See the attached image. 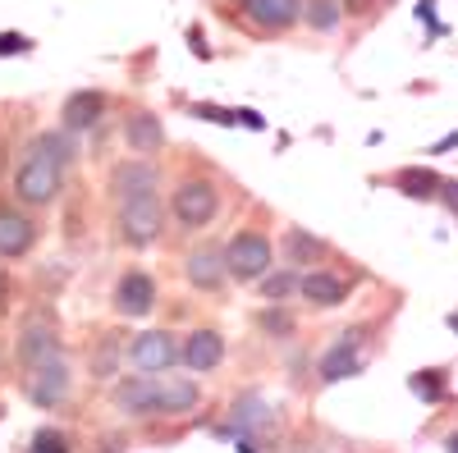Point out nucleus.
<instances>
[{
	"label": "nucleus",
	"mask_w": 458,
	"mask_h": 453,
	"mask_svg": "<svg viewBox=\"0 0 458 453\" xmlns=\"http://www.w3.org/2000/svg\"><path fill=\"white\" fill-rule=\"evenodd\" d=\"M114 224H120V239L129 247H151L161 239L165 230V206L157 193H138V197H124L120 202V215H114Z\"/></svg>",
	"instance_id": "1"
},
{
	"label": "nucleus",
	"mask_w": 458,
	"mask_h": 453,
	"mask_svg": "<svg viewBox=\"0 0 458 453\" xmlns=\"http://www.w3.org/2000/svg\"><path fill=\"white\" fill-rule=\"evenodd\" d=\"M220 252H225V275L229 280L257 284L266 271H271V239H266L261 230H239Z\"/></svg>",
	"instance_id": "2"
},
{
	"label": "nucleus",
	"mask_w": 458,
	"mask_h": 453,
	"mask_svg": "<svg viewBox=\"0 0 458 453\" xmlns=\"http://www.w3.org/2000/svg\"><path fill=\"white\" fill-rule=\"evenodd\" d=\"M60 179H64V170H60L55 161H47L42 151L28 147L23 165L14 170V197H19L23 206H51V202L60 197Z\"/></svg>",
	"instance_id": "3"
},
{
	"label": "nucleus",
	"mask_w": 458,
	"mask_h": 453,
	"mask_svg": "<svg viewBox=\"0 0 458 453\" xmlns=\"http://www.w3.org/2000/svg\"><path fill=\"white\" fill-rule=\"evenodd\" d=\"M216 211H220V193L207 179H183L174 188V197H170V215H174V224H183V230H207V224L216 220Z\"/></svg>",
	"instance_id": "4"
},
{
	"label": "nucleus",
	"mask_w": 458,
	"mask_h": 453,
	"mask_svg": "<svg viewBox=\"0 0 458 453\" xmlns=\"http://www.w3.org/2000/svg\"><path fill=\"white\" fill-rule=\"evenodd\" d=\"M362 339H367V330L353 325V330H344L335 344L326 348V357H321V366H317L326 385H339V381H353V375H362Z\"/></svg>",
	"instance_id": "5"
},
{
	"label": "nucleus",
	"mask_w": 458,
	"mask_h": 453,
	"mask_svg": "<svg viewBox=\"0 0 458 453\" xmlns=\"http://www.w3.org/2000/svg\"><path fill=\"white\" fill-rule=\"evenodd\" d=\"M110 302H114V312H120V316L142 321V316H151V307H157V280H151L147 271H124L120 280H114Z\"/></svg>",
	"instance_id": "6"
},
{
	"label": "nucleus",
	"mask_w": 458,
	"mask_h": 453,
	"mask_svg": "<svg viewBox=\"0 0 458 453\" xmlns=\"http://www.w3.org/2000/svg\"><path fill=\"white\" fill-rule=\"evenodd\" d=\"M129 362H133V371H142V375H161V371H170V366L179 362L174 334H170V330H147V334H138V339H133V348H129Z\"/></svg>",
	"instance_id": "7"
},
{
	"label": "nucleus",
	"mask_w": 458,
	"mask_h": 453,
	"mask_svg": "<svg viewBox=\"0 0 458 453\" xmlns=\"http://www.w3.org/2000/svg\"><path fill=\"white\" fill-rule=\"evenodd\" d=\"M261 431H276V412L261 394H239V403L229 407V422L216 431L220 440H234V435H261Z\"/></svg>",
	"instance_id": "8"
},
{
	"label": "nucleus",
	"mask_w": 458,
	"mask_h": 453,
	"mask_svg": "<svg viewBox=\"0 0 458 453\" xmlns=\"http://www.w3.org/2000/svg\"><path fill=\"white\" fill-rule=\"evenodd\" d=\"M64 394H69V362H64V353L37 362V366L28 371V398H32L37 407H55Z\"/></svg>",
	"instance_id": "9"
},
{
	"label": "nucleus",
	"mask_w": 458,
	"mask_h": 453,
	"mask_svg": "<svg viewBox=\"0 0 458 453\" xmlns=\"http://www.w3.org/2000/svg\"><path fill=\"white\" fill-rule=\"evenodd\" d=\"M202 403L198 385L183 381V375H157V394H151V417H179V412H193Z\"/></svg>",
	"instance_id": "10"
},
{
	"label": "nucleus",
	"mask_w": 458,
	"mask_h": 453,
	"mask_svg": "<svg viewBox=\"0 0 458 453\" xmlns=\"http://www.w3.org/2000/svg\"><path fill=\"white\" fill-rule=\"evenodd\" d=\"M349 280L344 275H335V271H308V275H298V298L308 302V307H317V312H330V307H339L344 298H349Z\"/></svg>",
	"instance_id": "11"
},
{
	"label": "nucleus",
	"mask_w": 458,
	"mask_h": 453,
	"mask_svg": "<svg viewBox=\"0 0 458 453\" xmlns=\"http://www.w3.org/2000/svg\"><path fill=\"white\" fill-rule=\"evenodd\" d=\"M183 275H188V284L202 289V293L225 289V252H220V243H202V247L188 252L183 256Z\"/></svg>",
	"instance_id": "12"
},
{
	"label": "nucleus",
	"mask_w": 458,
	"mask_h": 453,
	"mask_svg": "<svg viewBox=\"0 0 458 453\" xmlns=\"http://www.w3.org/2000/svg\"><path fill=\"white\" fill-rule=\"evenodd\" d=\"M308 0H243V19L261 32H284L302 19Z\"/></svg>",
	"instance_id": "13"
},
{
	"label": "nucleus",
	"mask_w": 458,
	"mask_h": 453,
	"mask_svg": "<svg viewBox=\"0 0 458 453\" xmlns=\"http://www.w3.org/2000/svg\"><path fill=\"white\" fill-rule=\"evenodd\" d=\"M138 193H157V165L147 156H133V161H120L110 170V197L124 202V197H138Z\"/></svg>",
	"instance_id": "14"
},
{
	"label": "nucleus",
	"mask_w": 458,
	"mask_h": 453,
	"mask_svg": "<svg viewBox=\"0 0 458 453\" xmlns=\"http://www.w3.org/2000/svg\"><path fill=\"white\" fill-rule=\"evenodd\" d=\"M110 110V96L106 92H97V88H83V92H73L69 101H64V133H88V129H97L101 124V115Z\"/></svg>",
	"instance_id": "15"
},
{
	"label": "nucleus",
	"mask_w": 458,
	"mask_h": 453,
	"mask_svg": "<svg viewBox=\"0 0 458 453\" xmlns=\"http://www.w3.org/2000/svg\"><path fill=\"white\" fill-rule=\"evenodd\" d=\"M32 243H37V224L19 206H0V256H5V261L28 256Z\"/></svg>",
	"instance_id": "16"
},
{
	"label": "nucleus",
	"mask_w": 458,
	"mask_h": 453,
	"mask_svg": "<svg viewBox=\"0 0 458 453\" xmlns=\"http://www.w3.org/2000/svg\"><path fill=\"white\" fill-rule=\"evenodd\" d=\"M179 362L188 371H216L225 362V339L216 330H193L183 339V348H179Z\"/></svg>",
	"instance_id": "17"
},
{
	"label": "nucleus",
	"mask_w": 458,
	"mask_h": 453,
	"mask_svg": "<svg viewBox=\"0 0 458 453\" xmlns=\"http://www.w3.org/2000/svg\"><path fill=\"white\" fill-rule=\"evenodd\" d=\"M124 142H129V151H138V156H157V151L165 147V129H161V120L151 115V110H129Z\"/></svg>",
	"instance_id": "18"
},
{
	"label": "nucleus",
	"mask_w": 458,
	"mask_h": 453,
	"mask_svg": "<svg viewBox=\"0 0 458 453\" xmlns=\"http://www.w3.org/2000/svg\"><path fill=\"white\" fill-rule=\"evenodd\" d=\"M55 353H60L55 325H51V321H28L23 334H19V362L32 371L37 362H47V357H55Z\"/></svg>",
	"instance_id": "19"
},
{
	"label": "nucleus",
	"mask_w": 458,
	"mask_h": 453,
	"mask_svg": "<svg viewBox=\"0 0 458 453\" xmlns=\"http://www.w3.org/2000/svg\"><path fill=\"white\" fill-rule=\"evenodd\" d=\"M280 252H284V261L298 271V266H312V261H326V243L317 239V234H308V230H284V239H280Z\"/></svg>",
	"instance_id": "20"
},
{
	"label": "nucleus",
	"mask_w": 458,
	"mask_h": 453,
	"mask_svg": "<svg viewBox=\"0 0 458 453\" xmlns=\"http://www.w3.org/2000/svg\"><path fill=\"white\" fill-rule=\"evenodd\" d=\"M394 188H399L403 197H412V202H427V197H436L440 174H436V170H422V165H412V170H399V174H394Z\"/></svg>",
	"instance_id": "21"
},
{
	"label": "nucleus",
	"mask_w": 458,
	"mask_h": 453,
	"mask_svg": "<svg viewBox=\"0 0 458 453\" xmlns=\"http://www.w3.org/2000/svg\"><path fill=\"white\" fill-rule=\"evenodd\" d=\"M28 147H32V151H42V156L55 161L60 170L73 161V151H79V147H73V133H64V129H55V133H37Z\"/></svg>",
	"instance_id": "22"
},
{
	"label": "nucleus",
	"mask_w": 458,
	"mask_h": 453,
	"mask_svg": "<svg viewBox=\"0 0 458 453\" xmlns=\"http://www.w3.org/2000/svg\"><path fill=\"white\" fill-rule=\"evenodd\" d=\"M408 390L422 398V403H440L445 394H449V375L440 371V366H427V371H412L408 375Z\"/></svg>",
	"instance_id": "23"
},
{
	"label": "nucleus",
	"mask_w": 458,
	"mask_h": 453,
	"mask_svg": "<svg viewBox=\"0 0 458 453\" xmlns=\"http://www.w3.org/2000/svg\"><path fill=\"white\" fill-rule=\"evenodd\" d=\"M257 289H261L266 302H280V307H284L289 298H298V271H293V266H289V271H266V275L257 280Z\"/></svg>",
	"instance_id": "24"
},
{
	"label": "nucleus",
	"mask_w": 458,
	"mask_h": 453,
	"mask_svg": "<svg viewBox=\"0 0 458 453\" xmlns=\"http://www.w3.org/2000/svg\"><path fill=\"white\" fill-rule=\"evenodd\" d=\"M257 330H261V334H271V339H289V334L298 330V321H293V312L280 307V302H271V307H261V312H257Z\"/></svg>",
	"instance_id": "25"
},
{
	"label": "nucleus",
	"mask_w": 458,
	"mask_h": 453,
	"mask_svg": "<svg viewBox=\"0 0 458 453\" xmlns=\"http://www.w3.org/2000/svg\"><path fill=\"white\" fill-rule=\"evenodd\" d=\"M302 23L317 28V32H335L339 28V5L335 0H308V5H302Z\"/></svg>",
	"instance_id": "26"
},
{
	"label": "nucleus",
	"mask_w": 458,
	"mask_h": 453,
	"mask_svg": "<svg viewBox=\"0 0 458 453\" xmlns=\"http://www.w3.org/2000/svg\"><path fill=\"white\" fill-rule=\"evenodd\" d=\"M114 366H120V344H114V334H106L97 344V353H92V375L97 381H110Z\"/></svg>",
	"instance_id": "27"
},
{
	"label": "nucleus",
	"mask_w": 458,
	"mask_h": 453,
	"mask_svg": "<svg viewBox=\"0 0 458 453\" xmlns=\"http://www.w3.org/2000/svg\"><path fill=\"white\" fill-rule=\"evenodd\" d=\"M188 115H198V120H207V124H225V129H234V110L211 105V101H188Z\"/></svg>",
	"instance_id": "28"
},
{
	"label": "nucleus",
	"mask_w": 458,
	"mask_h": 453,
	"mask_svg": "<svg viewBox=\"0 0 458 453\" xmlns=\"http://www.w3.org/2000/svg\"><path fill=\"white\" fill-rule=\"evenodd\" d=\"M28 453H69V440H64V431L47 426V431H37V435H32Z\"/></svg>",
	"instance_id": "29"
},
{
	"label": "nucleus",
	"mask_w": 458,
	"mask_h": 453,
	"mask_svg": "<svg viewBox=\"0 0 458 453\" xmlns=\"http://www.w3.org/2000/svg\"><path fill=\"white\" fill-rule=\"evenodd\" d=\"M32 51V42L23 32H0V55H28Z\"/></svg>",
	"instance_id": "30"
},
{
	"label": "nucleus",
	"mask_w": 458,
	"mask_h": 453,
	"mask_svg": "<svg viewBox=\"0 0 458 453\" xmlns=\"http://www.w3.org/2000/svg\"><path fill=\"white\" fill-rule=\"evenodd\" d=\"M436 197H440V202H445V206H449V211L458 215V179H440V188H436Z\"/></svg>",
	"instance_id": "31"
},
{
	"label": "nucleus",
	"mask_w": 458,
	"mask_h": 453,
	"mask_svg": "<svg viewBox=\"0 0 458 453\" xmlns=\"http://www.w3.org/2000/svg\"><path fill=\"white\" fill-rule=\"evenodd\" d=\"M234 124H243V129H266V120L257 115V110H234Z\"/></svg>",
	"instance_id": "32"
},
{
	"label": "nucleus",
	"mask_w": 458,
	"mask_h": 453,
	"mask_svg": "<svg viewBox=\"0 0 458 453\" xmlns=\"http://www.w3.org/2000/svg\"><path fill=\"white\" fill-rule=\"evenodd\" d=\"M454 147H458V129H454L449 138H440V142H431L427 151H431V156H445V151H454Z\"/></svg>",
	"instance_id": "33"
},
{
	"label": "nucleus",
	"mask_w": 458,
	"mask_h": 453,
	"mask_svg": "<svg viewBox=\"0 0 458 453\" xmlns=\"http://www.w3.org/2000/svg\"><path fill=\"white\" fill-rule=\"evenodd\" d=\"M234 444H239V453H261L257 449V435H234Z\"/></svg>",
	"instance_id": "34"
},
{
	"label": "nucleus",
	"mask_w": 458,
	"mask_h": 453,
	"mask_svg": "<svg viewBox=\"0 0 458 453\" xmlns=\"http://www.w3.org/2000/svg\"><path fill=\"white\" fill-rule=\"evenodd\" d=\"M101 444H106L101 453H124V440H120V435H110V440H101Z\"/></svg>",
	"instance_id": "35"
},
{
	"label": "nucleus",
	"mask_w": 458,
	"mask_h": 453,
	"mask_svg": "<svg viewBox=\"0 0 458 453\" xmlns=\"http://www.w3.org/2000/svg\"><path fill=\"white\" fill-rule=\"evenodd\" d=\"M445 453H458V431H454V435L445 440Z\"/></svg>",
	"instance_id": "36"
},
{
	"label": "nucleus",
	"mask_w": 458,
	"mask_h": 453,
	"mask_svg": "<svg viewBox=\"0 0 458 453\" xmlns=\"http://www.w3.org/2000/svg\"><path fill=\"white\" fill-rule=\"evenodd\" d=\"M449 330H454V334H458V312H449Z\"/></svg>",
	"instance_id": "37"
},
{
	"label": "nucleus",
	"mask_w": 458,
	"mask_h": 453,
	"mask_svg": "<svg viewBox=\"0 0 458 453\" xmlns=\"http://www.w3.org/2000/svg\"><path fill=\"white\" fill-rule=\"evenodd\" d=\"M0 293H5V280H0ZM0 302H5V298H0Z\"/></svg>",
	"instance_id": "38"
}]
</instances>
